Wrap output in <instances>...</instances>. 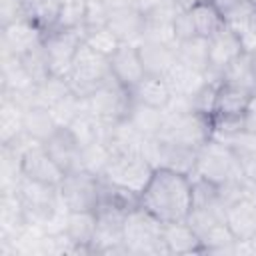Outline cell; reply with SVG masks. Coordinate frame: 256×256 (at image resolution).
<instances>
[{"label":"cell","mask_w":256,"mask_h":256,"mask_svg":"<svg viewBox=\"0 0 256 256\" xmlns=\"http://www.w3.org/2000/svg\"><path fill=\"white\" fill-rule=\"evenodd\" d=\"M46 152L54 158V162L64 170V174L82 170V146L74 138L68 126H60L44 144Z\"/></svg>","instance_id":"9a60e30c"},{"label":"cell","mask_w":256,"mask_h":256,"mask_svg":"<svg viewBox=\"0 0 256 256\" xmlns=\"http://www.w3.org/2000/svg\"><path fill=\"white\" fill-rule=\"evenodd\" d=\"M24 18H30L24 10V6L20 4V0H2L0 2V22H2V28L14 24V22H20Z\"/></svg>","instance_id":"8d00e7d4"},{"label":"cell","mask_w":256,"mask_h":256,"mask_svg":"<svg viewBox=\"0 0 256 256\" xmlns=\"http://www.w3.org/2000/svg\"><path fill=\"white\" fill-rule=\"evenodd\" d=\"M84 42L90 48H94L96 52H100V54H104L108 58L122 44L118 40V36L108 26H102V28H84Z\"/></svg>","instance_id":"d6a6232c"},{"label":"cell","mask_w":256,"mask_h":256,"mask_svg":"<svg viewBox=\"0 0 256 256\" xmlns=\"http://www.w3.org/2000/svg\"><path fill=\"white\" fill-rule=\"evenodd\" d=\"M164 116H166V112L160 110V108H152V106H146V104H140V102H132V108H130L126 120L132 124V128L144 140H150V138L158 136V132L164 124Z\"/></svg>","instance_id":"484cf974"},{"label":"cell","mask_w":256,"mask_h":256,"mask_svg":"<svg viewBox=\"0 0 256 256\" xmlns=\"http://www.w3.org/2000/svg\"><path fill=\"white\" fill-rule=\"evenodd\" d=\"M138 52L144 64V72L152 76H166V72L176 64V46L156 42V40H142L138 44Z\"/></svg>","instance_id":"7402d4cb"},{"label":"cell","mask_w":256,"mask_h":256,"mask_svg":"<svg viewBox=\"0 0 256 256\" xmlns=\"http://www.w3.org/2000/svg\"><path fill=\"white\" fill-rule=\"evenodd\" d=\"M132 102L134 100H132L130 90L118 84L114 78H110L104 86H100L96 92L84 98L86 110L94 114L104 126H114L126 120L132 108Z\"/></svg>","instance_id":"8992f818"},{"label":"cell","mask_w":256,"mask_h":256,"mask_svg":"<svg viewBox=\"0 0 256 256\" xmlns=\"http://www.w3.org/2000/svg\"><path fill=\"white\" fill-rule=\"evenodd\" d=\"M152 172L154 166L146 160L142 152L110 154V160L100 178L140 196V192L146 188L148 180L152 178Z\"/></svg>","instance_id":"5b68a950"},{"label":"cell","mask_w":256,"mask_h":256,"mask_svg":"<svg viewBox=\"0 0 256 256\" xmlns=\"http://www.w3.org/2000/svg\"><path fill=\"white\" fill-rule=\"evenodd\" d=\"M220 80L256 92V74H254V66H252L250 52H242L238 58H234V60L222 70Z\"/></svg>","instance_id":"f546056e"},{"label":"cell","mask_w":256,"mask_h":256,"mask_svg":"<svg viewBox=\"0 0 256 256\" xmlns=\"http://www.w3.org/2000/svg\"><path fill=\"white\" fill-rule=\"evenodd\" d=\"M164 80H166L174 98H186L190 102V98L206 84L208 76H206V72L194 70V68L176 60V64L166 72Z\"/></svg>","instance_id":"44dd1931"},{"label":"cell","mask_w":256,"mask_h":256,"mask_svg":"<svg viewBox=\"0 0 256 256\" xmlns=\"http://www.w3.org/2000/svg\"><path fill=\"white\" fill-rule=\"evenodd\" d=\"M164 222L146 212L144 208H134L126 214L124 220V246L126 254H166L162 240Z\"/></svg>","instance_id":"277c9868"},{"label":"cell","mask_w":256,"mask_h":256,"mask_svg":"<svg viewBox=\"0 0 256 256\" xmlns=\"http://www.w3.org/2000/svg\"><path fill=\"white\" fill-rule=\"evenodd\" d=\"M84 44V28H52L44 34L42 48L46 52L52 76L66 78L78 48Z\"/></svg>","instance_id":"ba28073f"},{"label":"cell","mask_w":256,"mask_h":256,"mask_svg":"<svg viewBox=\"0 0 256 256\" xmlns=\"http://www.w3.org/2000/svg\"><path fill=\"white\" fill-rule=\"evenodd\" d=\"M110 72H112V78L118 84L132 90L146 76L138 46L122 42L110 56Z\"/></svg>","instance_id":"5bb4252c"},{"label":"cell","mask_w":256,"mask_h":256,"mask_svg":"<svg viewBox=\"0 0 256 256\" xmlns=\"http://www.w3.org/2000/svg\"><path fill=\"white\" fill-rule=\"evenodd\" d=\"M162 2H166V0H132V4H134L142 14H148L150 10H154L156 6H160Z\"/></svg>","instance_id":"b9f144b4"},{"label":"cell","mask_w":256,"mask_h":256,"mask_svg":"<svg viewBox=\"0 0 256 256\" xmlns=\"http://www.w3.org/2000/svg\"><path fill=\"white\" fill-rule=\"evenodd\" d=\"M18 58H20L26 74L30 76V80L36 86H40V84H44L52 78V70H50V64H48V58H46V52H44L42 44L36 46L34 50H30V52H26L24 56H18Z\"/></svg>","instance_id":"1f68e13d"},{"label":"cell","mask_w":256,"mask_h":256,"mask_svg":"<svg viewBox=\"0 0 256 256\" xmlns=\"http://www.w3.org/2000/svg\"><path fill=\"white\" fill-rule=\"evenodd\" d=\"M24 106L12 98L10 94L2 92L0 104V144L6 146L24 134Z\"/></svg>","instance_id":"cb8c5ba5"},{"label":"cell","mask_w":256,"mask_h":256,"mask_svg":"<svg viewBox=\"0 0 256 256\" xmlns=\"http://www.w3.org/2000/svg\"><path fill=\"white\" fill-rule=\"evenodd\" d=\"M100 188L102 178L82 168L64 174L62 182L58 184V194L68 212L96 210L100 204Z\"/></svg>","instance_id":"52a82bcc"},{"label":"cell","mask_w":256,"mask_h":256,"mask_svg":"<svg viewBox=\"0 0 256 256\" xmlns=\"http://www.w3.org/2000/svg\"><path fill=\"white\" fill-rule=\"evenodd\" d=\"M244 52L238 34L226 24L208 38V78H220L222 70Z\"/></svg>","instance_id":"8fae6325"},{"label":"cell","mask_w":256,"mask_h":256,"mask_svg":"<svg viewBox=\"0 0 256 256\" xmlns=\"http://www.w3.org/2000/svg\"><path fill=\"white\" fill-rule=\"evenodd\" d=\"M174 32H176L178 42L198 36L196 34V28H194V22H192V16H190L188 10H180L176 14V18H174Z\"/></svg>","instance_id":"f35d334b"},{"label":"cell","mask_w":256,"mask_h":256,"mask_svg":"<svg viewBox=\"0 0 256 256\" xmlns=\"http://www.w3.org/2000/svg\"><path fill=\"white\" fill-rule=\"evenodd\" d=\"M144 156L154 168H168L184 174H194L196 168V148L172 144L160 138H150L144 142Z\"/></svg>","instance_id":"30bf717a"},{"label":"cell","mask_w":256,"mask_h":256,"mask_svg":"<svg viewBox=\"0 0 256 256\" xmlns=\"http://www.w3.org/2000/svg\"><path fill=\"white\" fill-rule=\"evenodd\" d=\"M162 240L166 246V254H196L204 252L200 236L194 232V228L182 220V222H166L162 228Z\"/></svg>","instance_id":"ffe728a7"},{"label":"cell","mask_w":256,"mask_h":256,"mask_svg":"<svg viewBox=\"0 0 256 256\" xmlns=\"http://www.w3.org/2000/svg\"><path fill=\"white\" fill-rule=\"evenodd\" d=\"M58 128H60V124L56 122L50 108L32 104L24 110V134L28 138H32L34 142L44 144Z\"/></svg>","instance_id":"d4e9b609"},{"label":"cell","mask_w":256,"mask_h":256,"mask_svg":"<svg viewBox=\"0 0 256 256\" xmlns=\"http://www.w3.org/2000/svg\"><path fill=\"white\" fill-rule=\"evenodd\" d=\"M224 222L236 240L248 242L256 234V198L244 194L226 206Z\"/></svg>","instance_id":"2e32d148"},{"label":"cell","mask_w":256,"mask_h":256,"mask_svg":"<svg viewBox=\"0 0 256 256\" xmlns=\"http://www.w3.org/2000/svg\"><path fill=\"white\" fill-rule=\"evenodd\" d=\"M130 94H132L134 102H140V104H146L152 108H160V110H166V106L172 100V92H170L164 76H152V74H146L130 90Z\"/></svg>","instance_id":"603a6c76"},{"label":"cell","mask_w":256,"mask_h":256,"mask_svg":"<svg viewBox=\"0 0 256 256\" xmlns=\"http://www.w3.org/2000/svg\"><path fill=\"white\" fill-rule=\"evenodd\" d=\"M190 16H192V22H194V28H196V34L202 36V38H210L214 36L222 26H224V18L222 14L214 8V4L210 0L194 6L188 10Z\"/></svg>","instance_id":"4dcf8cb0"},{"label":"cell","mask_w":256,"mask_h":256,"mask_svg":"<svg viewBox=\"0 0 256 256\" xmlns=\"http://www.w3.org/2000/svg\"><path fill=\"white\" fill-rule=\"evenodd\" d=\"M44 34L46 32L32 18L14 22V24L2 28V54L24 56L26 52H30L42 44Z\"/></svg>","instance_id":"4fadbf2b"},{"label":"cell","mask_w":256,"mask_h":256,"mask_svg":"<svg viewBox=\"0 0 256 256\" xmlns=\"http://www.w3.org/2000/svg\"><path fill=\"white\" fill-rule=\"evenodd\" d=\"M250 58H252V66H254V74H256V50L250 52Z\"/></svg>","instance_id":"bcb514c9"},{"label":"cell","mask_w":256,"mask_h":256,"mask_svg":"<svg viewBox=\"0 0 256 256\" xmlns=\"http://www.w3.org/2000/svg\"><path fill=\"white\" fill-rule=\"evenodd\" d=\"M222 142H228L234 148L246 180L256 184V132L240 130V132L224 138Z\"/></svg>","instance_id":"4316f807"},{"label":"cell","mask_w":256,"mask_h":256,"mask_svg":"<svg viewBox=\"0 0 256 256\" xmlns=\"http://www.w3.org/2000/svg\"><path fill=\"white\" fill-rule=\"evenodd\" d=\"M234 32L238 34L244 52H252V50H256V8H254L252 14L246 18V22H244L238 30H234Z\"/></svg>","instance_id":"74e56055"},{"label":"cell","mask_w":256,"mask_h":256,"mask_svg":"<svg viewBox=\"0 0 256 256\" xmlns=\"http://www.w3.org/2000/svg\"><path fill=\"white\" fill-rule=\"evenodd\" d=\"M248 242H250V246H252V254H256V234H254V236H252Z\"/></svg>","instance_id":"f6af8a7d"},{"label":"cell","mask_w":256,"mask_h":256,"mask_svg":"<svg viewBox=\"0 0 256 256\" xmlns=\"http://www.w3.org/2000/svg\"><path fill=\"white\" fill-rule=\"evenodd\" d=\"M248 4H252V6H256V0H246Z\"/></svg>","instance_id":"7dc6e473"},{"label":"cell","mask_w":256,"mask_h":256,"mask_svg":"<svg viewBox=\"0 0 256 256\" xmlns=\"http://www.w3.org/2000/svg\"><path fill=\"white\" fill-rule=\"evenodd\" d=\"M20 4L24 6L26 14H28L30 18H34V16L48 4V0H20Z\"/></svg>","instance_id":"60d3db41"},{"label":"cell","mask_w":256,"mask_h":256,"mask_svg":"<svg viewBox=\"0 0 256 256\" xmlns=\"http://www.w3.org/2000/svg\"><path fill=\"white\" fill-rule=\"evenodd\" d=\"M20 174L50 186H58L64 178V170L54 162V158L46 152L42 144H32L22 152L20 158Z\"/></svg>","instance_id":"7c38bea8"},{"label":"cell","mask_w":256,"mask_h":256,"mask_svg":"<svg viewBox=\"0 0 256 256\" xmlns=\"http://www.w3.org/2000/svg\"><path fill=\"white\" fill-rule=\"evenodd\" d=\"M108 160H110V148H108V144L104 140L82 148V168L92 172V174L102 176Z\"/></svg>","instance_id":"836d02e7"},{"label":"cell","mask_w":256,"mask_h":256,"mask_svg":"<svg viewBox=\"0 0 256 256\" xmlns=\"http://www.w3.org/2000/svg\"><path fill=\"white\" fill-rule=\"evenodd\" d=\"M176 58L178 62L194 70L208 72V38L194 36L188 40H180L176 46Z\"/></svg>","instance_id":"83f0119b"},{"label":"cell","mask_w":256,"mask_h":256,"mask_svg":"<svg viewBox=\"0 0 256 256\" xmlns=\"http://www.w3.org/2000/svg\"><path fill=\"white\" fill-rule=\"evenodd\" d=\"M110 6L106 0H86L84 4V28L108 26Z\"/></svg>","instance_id":"d590c367"},{"label":"cell","mask_w":256,"mask_h":256,"mask_svg":"<svg viewBox=\"0 0 256 256\" xmlns=\"http://www.w3.org/2000/svg\"><path fill=\"white\" fill-rule=\"evenodd\" d=\"M210 2L214 4V8H216V10L222 14V18H224V14H226V12H230V10H232L240 0H210Z\"/></svg>","instance_id":"7bdbcfd3"},{"label":"cell","mask_w":256,"mask_h":256,"mask_svg":"<svg viewBox=\"0 0 256 256\" xmlns=\"http://www.w3.org/2000/svg\"><path fill=\"white\" fill-rule=\"evenodd\" d=\"M192 176H200L222 188L242 186L248 182L234 148L228 142H222L218 138H210L198 148L196 168Z\"/></svg>","instance_id":"7a4b0ae2"},{"label":"cell","mask_w":256,"mask_h":256,"mask_svg":"<svg viewBox=\"0 0 256 256\" xmlns=\"http://www.w3.org/2000/svg\"><path fill=\"white\" fill-rule=\"evenodd\" d=\"M68 128H70V132L74 134V138L78 140V144L82 148L104 140V132H106V126L94 114H90L86 108L68 124Z\"/></svg>","instance_id":"f1b7e54d"},{"label":"cell","mask_w":256,"mask_h":256,"mask_svg":"<svg viewBox=\"0 0 256 256\" xmlns=\"http://www.w3.org/2000/svg\"><path fill=\"white\" fill-rule=\"evenodd\" d=\"M242 130L246 132H256V92L252 94L244 114H242Z\"/></svg>","instance_id":"ab89813d"},{"label":"cell","mask_w":256,"mask_h":256,"mask_svg":"<svg viewBox=\"0 0 256 256\" xmlns=\"http://www.w3.org/2000/svg\"><path fill=\"white\" fill-rule=\"evenodd\" d=\"M252 94L254 92L248 88L220 80L218 90H216V104H214L212 118H242Z\"/></svg>","instance_id":"d6986e66"},{"label":"cell","mask_w":256,"mask_h":256,"mask_svg":"<svg viewBox=\"0 0 256 256\" xmlns=\"http://www.w3.org/2000/svg\"><path fill=\"white\" fill-rule=\"evenodd\" d=\"M112 78L110 72V58L90 48L86 42L78 48L72 68L66 76V82L78 98H88L100 86H104Z\"/></svg>","instance_id":"3957f363"},{"label":"cell","mask_w":256,"mask_h":256,"mask_svg":"<svg viewBox=\"0 0 256 256\" xmlns=\"http://www.w3.org/2000/svg\"><path fill=\"white\" fill-rule=\"evenodd\" d=\"M174 2L178 4L180 10H190V8H194V6H198V4H202L206 0H174Z\"/></svg>","instance_id":"ee69618b"},{"label":"cell","mask_w":256,"mask_h":256,"mask_svg":"<svg viewBox=\"0 0 256 256\" xmlns=\"http://www.w3.org/2000/svg\"><path fill=\"white\" fill-rule=\"evenodd\" d=\"M126 210L100 204L96 208V234L92 240V254H126L124 220Z\"/></svg>","instance_id":"9c48e42d"},{"label":"cell","mask_w":256,"mask_h":256,"mask_svg":"<svg viewBox=\"0 0 256 256\" xmlns=\"http://www.w3.org/2000/svg\"><path fill=\"white\" fill-rule=\"evenodd\" d=\"M108 28L118 36L120 42L138 46L144 40V14L134 4L110 8Z\"/></svg>","instance_id":"e0dca14e"},{"label":"cell","mask_w":256,"mask_h":256,"mask_svg":"<svg viewBox=\"0 0 256 256\" xmlns=\"http://www.w3.org/2000/svg\"><path fill=\"white\" fill-rule=\"evenodd\" d=\"M64 232L76 246V254H92V240L96 234V210L68 212Z\"/></svg>","instance_id":"ac0fdd59"},{"label":"cell","mask_w":256,"mask_h":256,"mask_svg":"<svg viewBox=\"0 0 256 256\" xmlns=\"http://www.w3.org/2000/svg\"><path fill=\"white\" fill-rule=\"evenodd\" d=\"M140 208L160 222H182L192 210V176L168 168H154L140 192Z\"/></svg>","instance_id":"6da1fadb"},{"label":"cell","mask_w":256,"mask_h":256,"mask_svg":"<svg viewBox=\"0 0 256 256\" xmlns=\"http://www.w3.org/2000/svg\"><path fill=\"white\" fill-rule=\"evenodd\" d=\"M84 4L86 0H60L54 28H84Z\"/></svg>","instance_id":"e575fe53"}]
</instances>
